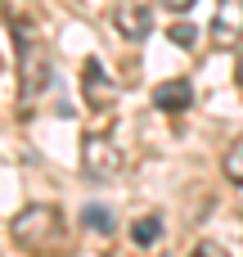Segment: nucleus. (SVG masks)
Returning a JSON list of instances; mask_svg holds the SVG:
<instances>
[{"label": "nucleus", "mask_w": 243, "mask_h": 257, "mask_svg": "<svg viewBox=\"0 0 243 257\" xmlns=\"http://www.w3.org/2000/svg\"><path fill=\"white\" fill-rule=\"evenodd\" d=\"M212 41L225 45V50L243 41V0H216V14H212Z\"/></svg>", "instance_id": "20e7f679"}, {"label": "nucleus", "mask_w": 243, "mask_h": 257, "mask_svg": "<svg viewBox=\"0 0 243 257\" xmlns=\"http://www.w3.org/2000/svg\"><path fill=\"white\" fill-rule=\"evenodd\" d=\"M113 27L122 41H149L153 32V0H117L113 5Z\"/></svg>", "instance_id": "7ed1b4c3"}, {"label": "nucleus", "mask_w": 243, "mask_h": 257, "mask_svg": "<svg viewBox=\"0 0 243 257\" xmlns=\"http://www.w3.org/2000/svg\"><path fill=\"white\" fill-rule=\"evenodd\" d=\"M81 221H86L90 230H99V235H108V230H113V212H108V208H99V203H95V208H86V217H81Z\"/></svg>", "instance_id": "9d476101"}, {"label": "nucleus", "mask_w": 243, "mask_h": 257, "mask_svg": "<svg viewBox=\"0 0 243 257\" xmlns=\"http://www.w3.org/2000/svg\"><path fill=\"white\" fill-rule=\"evenodd\" d=\"M14 239H18L23 248H32V253L50 257V248L59 253V248L68 244V230H63V221H59L54 208L32 203V208H23V212L14 217Z\"/></svg>", "instance_id": "f257e3e1"}, {"label": "nucleus", "mask_w": 243, "mask_h": 257, "mask_svg": "<svg viewBox=\"0 0 243 257\" xmlns=\"http://www.w3.org/2000/svg\"><path fill=\"white\" fill-rule=\"evenodd\" d=\"M171 41H176V45H180V50H189V45H194V41H198V32H194V27H189V23H176V27H171Z\"/></svg>", "instance_id": "9b49d317"}, {"label": "nucleus", "mask_w": 243, "mask_h": 257, "mask_svg": "<svg viewBox=\"0 0 243 257\" xmlns=\"http://www.w3.org/2000/svg\"><path fill=\"white\" fill-rule=\"evenodd\" d=\"M221 167H225V176H230L234 185H243V136H239V140H230V149H225Z\"/></svg>", "instance_id": "1a4fd4ad"}, {"label": "nucleus", "mask_w": 243, "mask_h": 257, "mask_svg": "<svg viewBox=\"0 0 243 257\" xmlns=\"http://www.w3.org/2000/svg\"><path fill=\"white\" fill-rule=\"evenodd\" d=\"M189 257H225V248H216V244H198Z\"/></svg>", "instance_id": "f8f14e48"}, {"label": "nucleus", "mask_w": 243, "mask_h": 257, "mask_svg": "<svg viewBox=\"0 0 243 257\" xmlns=\"http://www.w3.org/2000/svg\"><path fill=\"white\" fill-rule=\"evenodd\" d=\"M81 90H86V99H90L95 108H104V104L113 99V86L104 81V63H99V59H86V68H81Z\"/></svg>", "instance_id": "0eeeda50"}, {"label": "nucleus", "mask_w": 243, "mask_h": 257, "mask_svg": "<svg viewBox=\"0 0 243 257\" xmlns=\"http://www.w3.org/2000/svg\"><path fill=\"white\" fill-rule=\"evenodd\" d=\"M162 5H167L171 14H185V9H194V0H162Z\"/></svg>", "instance_id": "ddd939ff"}, {"label": "nucleus", "mask_w": 243, "mask_h": 257, "mask_svg": "<svg viewBox=\"0 0 243 257\" xmlns=\"http://www.w3.org/2000/svg\"><path fill=\"white\" fill-rule=\"evenodd\" d=\"M131 235H135V244H144V248L158 244V239H162V217H140V221L131 226Z\"/></svg>", "instance_id": "6e6552de"}, {"label": "nucleus", "mask_w": 243, "mask_h": 257, "mask_svg": "<svg viewBox=\"0 0 243 257\" xmlns=\"http://www.w3.org/2000/svg\"><path fill=\"white\" fill-rule=\"evenodd\" d=\"M81 167H86V176H99V181L117 176L122 172V149L113 145V136H104V131L86 136L81 140Z\"/></svg>", "instance_id": "f03ea898"}, {"label": "nucleus", "mask_w": 243, "mask_h": 257, "mask_svg": "<svg viewBox=\"0 0 243 257\" xmlns=\"http://www.w3.org/2000/svg\"><path fill=\"white\" fill-rule=\"evenodd\" d=\"M18 54H23V95L32 99L41 86H45V77H50V59L41 54V45L23 32V41H18Z\"/></svg>", "instance_id": "39448f33"}, {"label": "nucleus", "mask_w": 243, "mask_h": 257, "mask_svg": "<svg viewBox=\"0 0 243 257\" xmlns=\"http://www.w3.org/2000/svg\"><path fill=\"white\" fill-rule=\"evenodd\" d=\"M239 86H243V50H239Z\"/></svg>", "instance_id": "4468645a"}, {"label": "nucleus", "mask_w": 243, "mask_h": 257, "mask_svg": "<svg viewBox=\"0 0 243 257\" xmlns=\"http://www.w3.org/2000/svg\"><path fill=\"white\" fill-rule=\"evenodd\" d=\"M153 104H158L162 113H185V108L194 104V86H189L185 77H171V81H162V86L153 90Z\"/></svg>", "instance_id": "423d86ee"}]
</instances>
